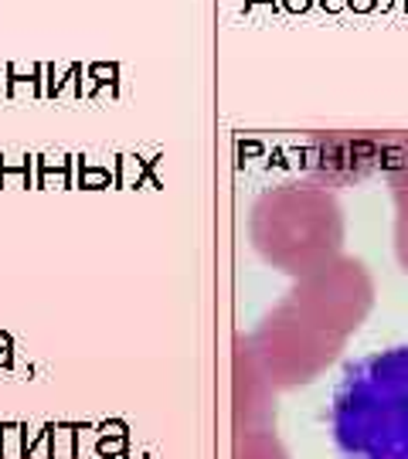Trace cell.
I'll return each mask as SVG.
<instances>
[{
  "label": "cell",
  "instance_id": "1",
  "mask_svg": "<svg viewBox=\"0 0 408 459\" xmlns=\"http://www.w3.org/2000/svg\"><path fill=\"white\" fill-rule=\"evenodd\" d=\"M341 459H408V347H388L343 371L330 405Z\"/></svg>",
  "mask_w": 408,
  "mask_h": 459
}]
</instances>
